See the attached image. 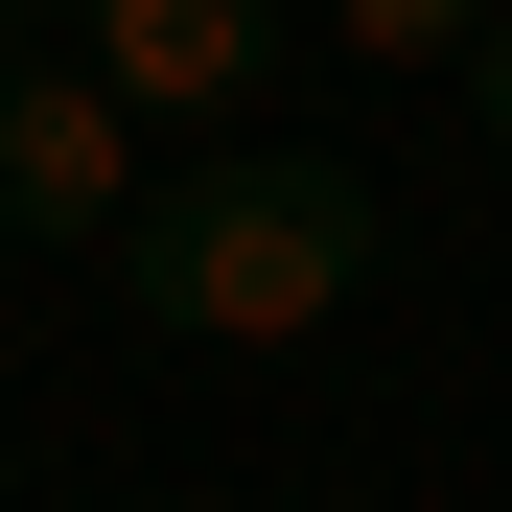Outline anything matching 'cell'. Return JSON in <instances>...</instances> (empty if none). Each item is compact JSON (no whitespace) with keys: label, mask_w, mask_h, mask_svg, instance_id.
I'll return each instance as SVG.
<instances>
[{"label":"cell","mask_w":512,"mask_h":512,"mask_svg":"<svg viewBox=\"0 0 512 512\" xmlns=\"http://www.w3.org/2000/svg\"><path fill=\"white\" fill-rule=\"evenodd\" d=\"M326 47H350V70H466L489 0H326Z\"/></svg>","instance_id":"cell-4"},{"label":"cell","mask_w":512,"mask_h":512,"mask_svg":"<svg viewBox=\"0 0 512 512\" xmlns=\"http://www.w3.org/2000/svg\"><path fill=\"white\" fill-rule=\"evenodd\" d=\"M94 256H117L140 326H187V350H326V326L373 303V163L233 140V163H187V187H140Z\"/></svg>","instance_id":"cell-1"},{"label":"cell","mask_w":512,"mask_h":512,"mask_svg":"<svg viewBox=\"0 0 512 512\" xmlns=\"http://www.w3.org/2000/svg\"><path fill=\"white\" fill-rule=\"evenodd\" d=\"M70 70L163 140V117H233L256 94V0H70Z\"/></svg>","instance_id":"cell-3"},{"label":"cell","mask_w":512,"mask_h":512,"mask_svg":"<svg viewBox=\"0 0 512 512\" xmlns=\"http://www.w3.org/2000/svg\"><path fill=\"white\" fill-rule=\"evenodd\" d=\"M0 47H70V0H0Z\"/></svg>","instance_id":"cell-6"},{"label":"cell","mask_w":512,"mask_h":512,"mask_svg":"<svg viewBox=\"0 0 512 512\" xmlns=\"http://www.w3.org/2000/svg\"><path fill=\"white\" fill-rule=\"evenodd\" d=\"M466 94H489V140H512V0H489V47H466Z\"/></svg>","instance_id":"cell-5"},{"label":"cell","mask_w":512,"mask_h":512,"mask_svg":"<svg viewBox=\"0 0 512 512\" xmlns=\"http://www.w3.org/2000/svg\"><path fill=\"white\" fill-rule=\"evenodd\" d=\"M140 187H163V163H140V117L94 94V70H70V47H0V233H70V256H94Z\"/></svg>","instance_id":"cell-2"}]
</instances>
